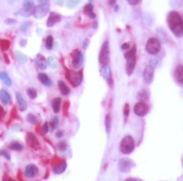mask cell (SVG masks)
Listing matches in <instances>:
<instances>
[{"label":"cell","instance_id":"6da1fadb","mask_svg":"<svg viewBox=\"0 0 183 181\" xmlns=\"http://www.w3.org/2000/svg\"><path fill=\"white\" fill-rule=\"evenodd\" d=\"M167 25L172 33L178 38L182 36L183 34V24L182 18L181 14L176 11H171L167 14L166 17Z\"/></svg>","mask_w":183,"mask_h":181},{"label":"cell","instance_id":"7a4b0ae2","mask_svg":"<svg viewBox=\"0 0 183 181\" xmlns=\"http://www.w3.org/2000/svg\"><path fill=\"white\" fill-rule=\"evenodd\" d=\"M135 147V142L131 136H126L123 137L120 143V151L123 154H130L133 152Z\"/></svg>","mask_w":183,"mask_h":181},{"label":"cell","instance_id":"3957f363","mask_svg":"<svg viewBox=\"0 0 183 181\" xmlns=\"http://www.w3.org/2000/svg\"><path fill=\"white\" fill-rule=\"evenodd\" d=\"M66 78L69 80V82L71 83L72 86L78 87L80 85L82 80H83V72H75L73 70H67L66 73Z\"/></svg>","mask_w":183,"mask_h":181},{"label":"cell","instance_id":"277c9868","mask_svg":"<svg viewBox=\"0 0 183 181\" xmlns=\"http://www.w3.org/2000/svg\"><path fill=\"white\" fill-rule=\"evenodd\" d=\"M161 48V43L157 38H149L146 43L145 49L150 55H156L160 52Z\"/></svg>","mask_w":183,"mask_h":181},{"label":"cell","instance_id":"5b68a950","mask_svg":"<svg viewBox=\"0 0 183 181\" xmlns=\"http://www.w3.org/2000/svg\"><path fill=\"white\" fill-rule=\"evenodd\" d=\"M50 9V4L48 3H42L37 6H35L33 15L36 19H42L45 17Z\"/></svg>","mask_w":183,"mask_h":181},{"label":"cell","instance_id":"8992f818","mask_svg":"<svg viewBox=\"0 0 183 181\" xmlns=\"http://www.w3.org/2000/svg\"><path fill=\"white\" fill-rule=\"evenodd\" d=\"M110 60V51H109V42L105 41L100 49V55H99V62L101 65L108 64Z\"/></svg>","mask_w":183,"mask_h":181},{"label":"cell","instance_id":"52a82bcc","mask_svg":"<svg viewBox=\"0 0 183 181\" xmlns=\"http://www.w3.org/2000/svg\"><path fill=\"white\" fill-rule=\"evenodd\" d=\"M118 167L121 172L127 174L130 172L133 167V161L128 158H123L118 161Z\"/></svg>","mask_w":183,"mask_h":181},{"label":"cell","instance_id":"ba28073f","mask_svg":"<svg viewBox=\"0 0 183 181\" xmlns=\"http://www.w3.org/2000/svg\"><path fill=\"white\" fill-rule=\"evenodd\" d=\"M72 65L75 68H79L84 62V55L79 50H75L71 53Z\"/></svg>","mask_w":183,"mask_h":181},{"label":"cell","instance_id":"9c48e42d","mask_svg":"<svg viewBox=\"0 0 183 181\" xmlns=\"http://www.w3.org/2000/svg\"><path fill=\"white\" fill-rule=\"evenodd\" d=\"M35 9V3L32 0H26L24 3L22 9H21V15L23 17L28 18L30 17L31 14H33V11Z\"/></svg>","mask_w":183,"mask_h":181},{"label":"cell","instance_id":"30bf717a","mask_svg":"<svg viewBox=\"0 0 183 181\" xmlns=\"http://www.w3.org/2000/svg\"><path fill=\"white\" fill-rule=\"evenodd\" d=\"M133 111H134L136 116H139V117H143L149 112V106L145 102L139 101L135 105Z\"/></svg>","mask_w":183,"mask_h":181},{"label":"cell","instance_id":"8fae6325","mask_svg":"<svg viewBox=\"0 0 183 181\" xmlns=\"http://www.w3.org/2000/svg\"><path fill=\"white\" fill-rule=\"evenodd\" d=\"M154 74H155V67L152 65H148L144 68L143 71V81L146 84H150L154 79Z\"/></svg>","mask_w":183,"mask_h":181},{"label":"cell","instance_id":"7c38bea8","mask_svg":"<svg viewBox=\"0 0 183 181\" xmlns=\"http://www.w3.org/2000/svg\"><path fill=\"white\" fill-rule=\"evenodd\" d=\"M26 142L27 144L33 149H39L40 148V143L38 141V139L35 136L33 133H28L26 136Z\"/></svg>","mask_w":183,"mask_h":181},{"label":"cell","instance_id":"4fadbf2b","mask_svg":"<svg viewBox=\"0 0 183 181\" xmlns=\"http://www.w3.org/2000/svg\"><path fill=\"white\" fill-rule=\"evenodd\" d=\"M38 174V168L35 164H28L25 170V176L26 178H34Z\"/></svg>","mask_w":183,"mask_h":181},{"label":"cell","instance_id":"5bb4252c","mask_svg":"<svg viewBox=\"0 0 183 181\" xmlns=\"http://www.w3.org/2000/svg\"><path fill=\"white\" fill-rule=\"evenodd\" d=\"M62 17L59 14L55 13V12H52L50 15H49L48 20L46 21V26L47 27H52L54 26L57 23H58L61 20Z\"/></svg>","mask_w":183,"mask_h":181},{"label":"cell","instance_id":"9a60e30c","mask_svg":"<svg viewBox=\"0 0 183 181\" xmlns=\"http://www.w3.org/2000/svg\"><path fill=\"white\" fill-rule=\"evenodd\" d=\"M100 74L104 79L106 80L107 83H110L112 81V70L109 65H103V67L100 69Z\"/></svg>","mask_w":183,"mask_h":181},{"label":"cell","instance_id":"2e32d148","mask_svg":"<svg viewBox=\"0 0 183 181\" xmlns=\"http://www.w3.org/2000/svg\"><path fill=\"white\" fill-rule=\"evenodd\" d=\"M174 79L178 84L182 85L183 83V67L182 65H178L174 72Z\"/></svg>","mask_w":183,"mask_h":181},{"label":"cell","instance_id":"e0dca14e","mask_svg":"<svg viewBox=\"0 0 183 181\" xmlns=\"http://www.w3.org/2000/svg\"><path fill=\"white\" fill-rule=\"evenodd\" d=\"M35 62L36 64L37 65V67L40 69H46L47 68V61L45 57H43L41 54H37L36 57H35Z\"/></svg>","mask_w":183,"mask_h":181},{"label":"cell","instance_id":"ac0fdd59","mask_svg":"<svg viewBox=\"0 0 183 181\" xmlns=\"http://www.w3.org/2000/svg\"><path fill=\"white\" fill-rule=\"evenodd\" d=\"M127 60L128 61H127L126 63V73L128 76H130L134 71L135 66H136V60H135V58H130V59Z\"/></svg>","mask_w":183,"mask_h":181},{"label":"cell","instance_id":"d6986e66","mask_svg":"<svg viewBox=\"0 0 183 181\" xmlns=\"http://www.w3.org/2000/svg\"><path fill=\"white\" fill-rule=\"evenodd\" d=\"M38 79L43 85H45L46 87H51L52 85V80L46 74L40 73V74H38Z\"/></svg>","mask_w":183,"mask_h":181},{"label":"cell","instance_id":"ffe728a7","mask_svg":"<svg viewBox=\"0 0 183 181\" xmlns=\"http://www.w3.org/2000/svg\"><path fill=\"white\" fill-rule=\"evenodd\" d=\"M15 97H16V100H17V103L18 105H19V108H20V111H26V109H27V104H26L25 99L21 96V94L20 93H15Z\"/></svg>","mask_w":183,"mask_h":181},{"label":"cell","instance_id":"44dd1931","mask_svg":"<svg viewBox=\"0 0 183 181\" xmlns=\"http://www.w3.org/2000/svg\"><path fill=\"white\" fill-rule=\"evenodd\" d=\"M66 169H67V163L65 161H62L61 163H59V164L53 167L52 171H53L55 174H63L65 171Z\"/></svg>","mask_w":183,"mask_h":181},{"label":"cell","instance_id":"7402d4cb","mask_svg":"<svg viewBox=\"0 0 183 181\" xmlns=\"http://www.w3.org/2000/svg\"><path fill=\"white\" fill-rule=\"evenodd\" d=\"M0 100L3 103V105H8L10 100H11V96L10 94L8 93V91H6L5 89H1L0 90Z\"/></svg>","mask_w":183,"mask_h":181},{"label":"cell","instance_id":"603a6c76","mask_svg":"<svg viewBox=\"0 0 183 181\" xmlns=\"http://www.w3.org/2000/svg\"><path fill=\"white\" fill-rule=\"evenodd\" d=\"M84 12H85V14L91 19L95 18V14L94 13V7L91 3H87L84 8Z\"/></svg>","mask_w":183,"mask_h":181},{"label":"cell","instance_id":"cb8c5ba5","mask_svg":"<svg viewBox=\"0 0 183 181\" xmlns=\"http://www.w3.org/2000/svg\"><path fill=\"white\" fill-rule=\"evenodd\" d=\"M58 88H59V90H60L61 93L63 94V95H69V93H70V89L67 86L65 83L60 80L59 82H58Z\"/></svg>","mask_w":183,"mask_h":181},{"label":"cell","instance_id":"d4e9b609","mask_svg":"<svg viewBox=\"0 0 183 181\" xmlns=\"http://www.w3.org/2000/svg\"><path fill=\"white\" fill-rule=\"evenodd\" d=\"M61 101H62L61 98H55V99H52V110H53V111H54V113H58L59 111H60Z\"/></svg>","mask_w":183,"mask_h":181},{"label":"cell","instance_id":"484cf974","mask_svg":"<svg viewBox=\"0 0 183 181\" xmlns=\"http://www.w3.org/2000/svg\"><path fill=\"white\" fill-rule=\"evenodd\" d=\"M149 98V92L145 89H141V90L138 91L137 93V99H139L140 101L145 102L147 101Z\"/></svg>","mask_w":183,"mask_h":181},{"label":"cell","instance_id":"4316f807","mask_svg":"<svg viewBox=\"0 0 183 181\" xmlns=\"http://www.w3.org/2000/svg\"><path fill=\"white\" fill-rule=\"evenodd\" d=\"M156 34L159 36V39L158 40L161 41V42H166L167 41V36H166V31H164L163 29H157L156 30Z\"/></svg>","mask_w":183,"mask_h":181},{"label":"cell","instance_id":"83f0119b","mask_svg":"<svg viewBox=\"0 0 183 181\" xmlns=\"http://www.w3.org/2000/svg\"><path fill=\"white\" fill-rule=\"evenodd\" d=\"M0 79L2 80L7 86H11L12 85L11 79H10V78L9 77V75H8L7 73H5V72H1V73H0Z\"/></svg>","mask_w":183,"mask_h":181},{"label":"cell","instance_id":"f1b7e54d","mask_svg":"<svg viewBox=\"0 0 183 181\" xmlns=\"http://www.w3.org/2000/svg\"><path fill=\"white\" fill-rule=\"evenodd\" d=\"M15 57H16L17 61L20 62V64H25L27 62V57H26V55H25L22 52H20V51H15Z\"/></svg>","mask_w":183,"mask_h":181},{"label":"cell","instance_id":"f546056e","mask_svg":"<svg viewBox=\"0 0 183 181\" xmlns=\"http://www.w3.org/2000/svg\"><path fill=\"white\" fill-rule=\"evenodd\" d=\"M58 124H59V122H58V118H57V116H53L51 121H50V123L48 124L49 126V130L52 131L55 129H57L58 127Z\"/></svg>","mask_w":183,"mask_h":181},{"label":"cell","instance_id":"4dcf8cb0","mask_svg":"<svg viewBox=\"0 0 183 181\" xmlns=\"http://www.w3.org/2000/svg\"><path fill=\"white\" fill-rule=\"evenodd\" d=\"M105 126H106V132L110 134L112 131V117L109 114L106 115V118H105Z\"/></svg>","mask_w":183,"mask_h":181},{"label":"cell","instance_id":"1f68e13d","mask_svg":"<svg viewBox=\"0 0 183 181\" xmlns=\"http://www.w3.org/2000/svg\"><path fill=\"white\" fill-rule=\"evenodd\" d=\"M9 147L12 150H15V151H22L24 149L23 145H21L20 142L18 141H13L11 142L10 144L9 145Z\"/></svg>","mask_w":183,"mask_h":181},{"label":"cell","instance_id":"d6a6232c","mask_svg":"<svg viewBox=\"0 0 183 181\" xmlns=\"http://www.w3.org/2000/svg\"><path fill=\"white\" fill-rule=\"evenodd\" d=\"M136 52H137V47L136 45H133L132 49L129 51H128L127 53L124 54V57L126 59H130V58H134L135 55H136Z\"/></svg>","mask_w":183,"mask_h":181},{"label":"cell","instance_id":"836d02e7","mask_svg":"<svg viewBox=\"0 0 183 181\" xmlns=\"http://www.w3.org/2000/svg\"><path fill=\"white\" fill-rule=\"evenodd\" d=\"M81 0H66V5L69 9H75V7L79 4Z\"/></svg>","mask_w":183,"mask_h":181},{"label":"cell","instance_id":"e575fe53","mask_svg":"<svg viewBox=\"0 0 183 181\" xmlns=\"http://www.w3.org/2000/svg\"><path fill=\"white\" fill-rule=\"evenodd\" d=\"M26 121L32 125H37L38 124V119L36 116L33 115V114H28L26 116Z\"/></svg>","mask_w":183,"mask_h":181},{"label":"cell","instance_id":"d590c367","mask_svg":"<svg viewBox=\"0 0 183 181\" xmlns=\"http://www.w3.org/2000/svg\"><path fill=\"white\" fill-rule=\"evenodd\" d=\"M26 93H27V95L31 99H35L37 97V91H36V89H35L33 88H28L27 91H26Z\"/></svg>","mask_w":183,"mask_h":181},{"label":"cell","instance_id":"8d00e7d4","mask_svg":"<svg viewBox=\"0 0 183 181\" xmlns=\"http://www.w3.org/2000/svg\"><path fill=\"white\" fill-rule=\"evenodd\" d=\"M45 45H46V48L47 50H52V46H53V37L52 36H48L46 37Z\"/></svg>","mask_w":183,"mask_h":181},{"label":"cell","instance_id":"74e56055","mask_svg":"<svg viewBox=\"0 0 183 181\" xmlns=\"http://www.w3.org/2000/svg\"><path fill=\"white\" fill-rule=\"evenodd\" d=\"M47 65H49L51 68H52L53 69H55V68H57V61L53 58V57H50L47 58Z\"/></svg>","mask_w":183,"mask_h":181},{"label":"cell","instance_id":"f35d334b","mask_svg":"<svg viewBox=\"0 0 183 181\" xmlns=\"http://www.w3.org/2000/svg\"><path fill=\"white\" fill-rule=\"evenodd\" d=\"M0 46L3 50H8L9 47V41L8 40H0Z\"/></svg>","mask_w":183,"mask_h":181},{"label":"cell","instance_id":"ab89813d","mask_svg":"<svg viewBox=\"0 0 183 181\" xmlns=\"http://www.w3.org/2000/svg\"><path fill=\"white\" fill-rule=\"evenodd\" d=\"M144 22L147 25H149V26H150L152 23H153V18H152V16L149 13H145L144 14Z\"/></svg>","mask_w":183,"mask_h":181},{"label":"cell","instance_id":"60d3db41","mask_svg":"<svg viewBox=\"0 0 183 181\" xmlns=\"http://www.w3.org/2000/svg\"><path fill=\"white\" fill-rule=\"evenodd\" d=\"M57 149H58V150L64 151L66 148H67V144H66L65 141H59V142L57 143Z\"/></svg>","mask_w":183,"mask_h":181},{"label":"cell","instance_id":"b9f144b4","mask_svg":"<svg viewBox=\"0 0 183 181\" xmlns=\"http://www.w3.org/2000/svg\"><path fill=\"white\" fill-rule=\"evenodd\" d=\"M48 131H49L48 123H47V122H45L44 125L42 126V128H41V133H42L43 135H46V133L48 132Z\"/></svg>","mask_w":183,"mask_h":181},{"label":"cell","instance_id":"7bdbcfd3","mask_svg":"<svg viewBox=\"0 0 183 181\" xmlns=\"http://www.w3.org/2000/svg\"><path fill=\"white\" fill-rule=\"evenodd\" d=\"M129 112H130V108H129L128 104H126L124 106V110H123V114L125 117H128L129 116Z\"/></svg>","mask_w":183,"mask_h":181},{"label":"cell","instance_id":"ee69618b","mask_svg":"<svg viewBox=\"0 0 183 181\" xmlns=\"http://www.w3.org/2000/svg\"><path fill=\"white\" fill-rule=\"evenodd\" d=\"M30 27V23L28 22H24L21 24V26H20V29L22 31H26Z\"/></svg>","mask_w":183,"mask_h":181},{"label":"cell","instance_id":"f6af8a7d","mask_svg":"<svg viewBox=\"0 0 183 181\" xmlns=\"http://www.w3.org/2000/svg\"><path fill=\"white\" fill-rule=\"evenodd\" d=\"M0 155L4 157L7 160H10V155L9 154V153H7L5 150H1L0 151Z\"/></svg>","mask_w":183,"mask_h":181},{"label":"cell","instance_id":"bcb514c9","mask_svg":"<svg viewBox=\"0 0 183 181\" xmlns=\"http://www.w3.org/2000/svg\"><path fill=\"white\" fill-rule=\"evenodd\" d=\"M127 1H128V3L130 5L132 6L137 5V4H138V3L140 2V0H127Z\"/></svg>","mask_w":183,"mask_h":181},{"label":"cell","instance_id":"7dc6e473","mask_svg":"<svg viewBox=\"0 0 183 181\" xmlns=\"http://www.w3.org/2000/svg\"><path fill=\"white\" fill-rule=\"evenodd\" d=\"M63 134H64V131L62 130L58 131L57 133H56V136L57 137H58V138H60V137H62V136H63Z\"/></svg>","mask_w":183,"mask_h":181},{"label":"cell","instance_id":"c3c4849f","mask_svg":"<svg viewBox=\"0 0 183 181\" xmlns=\"http://www.w3.org/2000/svg\"><path fill=\"white\" fill-rule=\"evenodd\" d=\"M130 47V45L128 43H124L123 45H122V50H127Z\"/></svg>","mask_w":183,"mask_h":181},{"label":"cell","instance_id":"681fc988","mask_svg":"<svg viewBox=\"0 0 183 181\" xmlns=\"http://www.w3.org/2000/svg\"><path fill=\"white\" fill-rule=\"evenodd\" d=\"M15 22H16L15 20H13V19H7V20H5L6 24H13V23H15Z\"/></svg>","mask_w":183,"mask_h":181},{"label":"cell","instance_id":"f907efd6","mask_svg":"<svg viewBox=\"0 0 183 181\" xmlns=\"http://www.w3.org/2000/svg\"><path fill=\"white\" fill-rule=\"evenodd\" d=\"M116 2H117V0H108V3L110 6L115 5Z\"/></svg>","mask_w":183,"mask_h":181},{"label":"cell","instance_id":"816d5d0a","mask_svg":"<svg viewBox=\"0 0 183 181\" xmlns=\"http://www.w3.org/2000/svg\"><path fill=\"white\" fill-rule=\"evenodd\" d=\"M3 114H4V111H3V108L0 106V119L2 118V116H3Z\"/></svg>","mask_w":183,"mask_h":181},{"label":"cell","instance_id":"f5cc1de1","mask_svg":"<svg viewBox=\"0 0 183 181\" xmlns=\"http://www.w3.org/2000/svg\"><path fill=\"white\" fill-rule=\"evenodd\" d=\"M126 180H132V181H138V180H141L140 179H135V178H128V179H127Z\"/></svg>","mask_w":183,"mask_h":181},{"label":"cell","instance_id":"db71d44e","mask_svg":"<svg viewBox=\"0 0 183 181\" xmlns=\"http://www.w3.org/2000/svg\"><path fill=\"white\" fill-rule=\"evenodd\" d=\"M26 40H22V41L20 42V45H22V46L26 45Z\"/></svg>","mask_w":183,"mask_h":181},{"label":"cell","instance_id":"11a10c76","mask_svg":"<svg viewBox=\"0 0 183 181\" xmlns=\"http://www.w3.org/2000/svg\"><path fill=\"white\" fill-rule=\"evenodd\" d=\"M93 28H94V29L97 28V23H96V22L93 23Z\"/></svg>","mask_w":183,"mask_h":181},{"label":"cell","instance_id":"9f6ffc18","mask_svg":"<svg viewBox=\"0 0 183 181\" xmlns=\"http://www.w3.org/2000/svg\"><path fill=\"white\" fill-rule=\"evenodd\" d=\"M38 2H40L41 3H46V1L47 0H37Z\"/></svg>","mask_w":183,"mask_h":181},{"label":"cell","instance_id":"6f0895ef","mask_svg":"<svg viewBox=\"0 0 183 181\" xmlns=\"http://www.w3.org/2000/svg\"><path fill=\"white\" fill-rule=\"evenodd\" d=\"M116 8H115V11H118V9H119V6H115Z\"/></svg>","mask_w":183,"mask_h":181},{"label":"cell","instance_id":"680465c9","mask_svg":"<svg viewBox=\"0 0 183 181\" xmlns=\"http://www.w3.org/2000/svg\"><path fill=\"white\" fill-rule=\"evenodd\" d=\"M89 2H90V3H91V2H93V1H94V0H89Z\"/></svg>","mask_w":183,"mask_h":181},{"label":"cell","instance_id":"91938a15","mask_svg":"<svg viewBox=\"0 0 183 181\" xmlns=\"http://www.w3.org/2000/svg\"><path fill=\"white\" fill-rule=\"evenodd\" d=\"M0 60H1V57H0Z\"/></svg>","mask_w":183,"mask_h":181}]
</instances>
